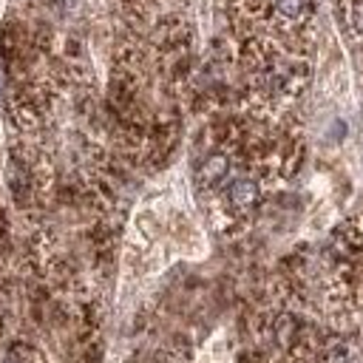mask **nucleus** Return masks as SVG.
Listing matches in <instances>:
<instances>
[{
	"mask_svg": "<svg viewBox=\"0 0 363 363\" xmlns=\"http://www.w3.org/2000/svg\"><path fill=\"white\" fill-rule=\"evenodd\" d=\"M258 196H261V190H258L255 179H250V176H238V179H233V182L227 184V201H230L235 210H250V207H255V204H258Z\"/></svg>",
	"mask_w": 363,
	"mask_h": 363,
	"instance_id": "f257e3e1",
	"label": "nucleus"
},
{
	"mask_svg": "<svg viewBox=\"0 0 363 363\" xmlns=\"http://www.w3.org/2000/svg\"><path fill=\"white\" fill-rule=\"evenodd\" d=\"M227 173H230V162H227V156H221V153L207 156L204 164L199 167V179H201L204 187H216V184H221V182L227 179Z\"/></svg>",
	"mask_w": 363,
	"mask_h": 363,
	"instance_id": "f03ea898",
	"label": "nucleus"
},
{
	"mask_svg": "<svg viewBox=\"0 0 363 363\" xmlns=\"http://www.w3.org/2000/svg\"><path fill=\"white\" fill-rule=\"evenodd\" d=\"M275 14H281L289 23H298L312 14V0H272Z\"/></svg>",
	"mask_w": 363,
	"mask_h": 363,
	"instance_id": "7ed1b4c3",
	"label": "nucleus"
}]
</instances>
